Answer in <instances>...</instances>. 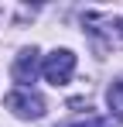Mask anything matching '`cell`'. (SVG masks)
Masks as SVG:
<instances>
[{
  "label": "cell",
  "mask_w": 123,
  "mask_h": 127,
  "mask_svg": "<svg viewBox=\"0 0 123 127\" xmlns=\"http://www.w3.org/2000/svg\"><path fill=\"white\" fill-rule=\"evenodd\" d=\"M3 106H7L14 117H20V120H41L44 110H48L44 96L34 93V89H14V93H7Z\"/></svg>",
  "instance_id": "6da1fadb"
},
{
  "label": "cell",
  "mask_w": 123,
  "mask_h": 127,
  "mask_svg": "<svg viewBox=\"0 0 123 127\" xmlns=\"http://www.w3.org/2000/svg\"><path fill=\"white\" fill-rule=\"evenodd\" d=\"M72 72H75V55H72L68 48H55L51 55L41 59V76L51 86H65L72 79Z\"/></svg>",
  "instance_id": "7a4b0ae2"
},
{
  "label": "cell",
  "mask_w": 123,
  "mask_h": 127,
  "mask_svg": "<svg viewBox=\"0 0 123 127\" xmlns=\"http://www.w3.org/2000/svg\"><path fill=\"white\" fill-rule=\"evenodd\" d=\"M41 72V52L31 45V48H20L14 65H10V76H14V83H20V89H27V86L38 79Z\"/></svg>",
  "instance_id": "3957f363"
},
{
  "label": "cell",
  "mask_w": 123,
  "mask_h": 127,
  "mask_svg": "<svg viewBox=\"0 0 123 127\" xmlns=\"http://www.w3.org/2000/svg\"><path fill=\"white\" fill-rule=\"evenodd\" d=\"M106 103H109V110H113V117H123V79H116V83L109 86Z\"/></svg>",
  "instance_id": "277c9868"
},
{
  "label": "cell",
  "mask_w": 123,
  "mask_h": 127,
  "mask_svg": "<svg viewBox=\"0 0 123 127\" xmlns=\"http://www.w3.org/2000/svg\"><path fill=\"white\" fill-rule=\"evenodd\" d=\"M96 127H120V120H113V117H96Z\"/></svg>",
  "instance_id": "5b68a950"
},
{
  "label": "cell",
  "mask_w": 123,
  "mask_h": 127,
  "mask_svg": "<svg viewBox=\"0 0 123 127\" xmlns=\"http://www.w3.org/2000/svg\"><path fill=\"white\" fill-rule=\"evenodd\" d=\"M62 127H96V117L92 120H75V124H62Z\"/></svg>",
  "instance_id": "8992f818"
},
{
  "label": "cell",
  "mask_w": 123,
  "mask_h": 127,
  "mask_svg": "<svg viewBox=\"0 0 123 127\" xmlns=\"http://www.w3.org/2000/svg\"><path fill=\"white\" fill-rule=\"evenodd\" d=\"M113 31H116V38H123V21H113Z\"/></svg>",
  "instance_id": "52a82bcc"
}]
</instances>
